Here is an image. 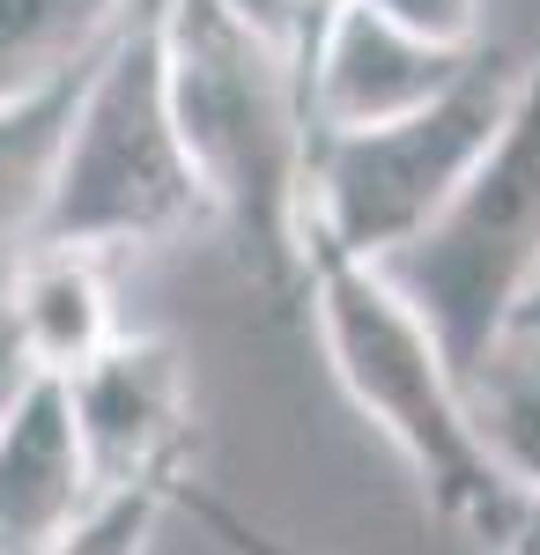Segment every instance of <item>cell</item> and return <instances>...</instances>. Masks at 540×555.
Instances as JSON below:
<instances>
[{
    "label": "cell",
    "mask_w": 540,
    "mask_h": 555,
    "mask_svg": "<svg viewBox=\"0 0 540 555\" xmlns=\"http://www.w3.org/2000/svg\"><path fill=\"white\" fill-rule=\"evenodd\" d=\"M304 311H311V334L326 348L333 385L393 444L415 496L466 548L497 555L526 489L481 444V423L466 408V378L437 348V334L422 326V311L393 289L385 267H356V259L333 253L304 259Z\"/></svg>",
    "instance_id": "cell-1"
},
{
    "label": "cell",
    "mask_w": 540,
    "mask_h": 555,
    "mask_svg": "<svg viewBox=\"0 0 540 555\" xmlns=\"http://www.w3.org/2000/svg\"><path fill=\"white\" fill-rule=\"evenodd\" d=\"M170 104L208 185L215 230L237 259L304 304V193H311V112L282 44L245 30L222 0H164Z\"/></svg>",
    "instance_id": "cell-2"
},
{
    "label": "cell",
    "mask_w": 540,
    "mask_h": 555,
    "mask_svg": "<svg viewBox=\"0 0 540 555\" xmlns=\"http://www.w3.org/2000/svg\"><path fill=\"white\" fill-rule=\"evenodd\" d=\"M193 230H215V208L170 104L164 0H133L104 52L89 60L44 208L23 245L119 259L178 245Z\"/></svg>",
    "instance_id": "cell-3"
},
{
    "label": "cell",
    "mask_w": 540,
    "mask_h": 555,
    "mask_svg": "<svg viewBox=\"0 0 540 555\" xmlns=\"http://www.w3.org/2000/svg\"><path fill=\"white\" fill-rule=\"evenodd\" d=\"M518 82H526V60L481 38V52L429 104L385 127L319 133L311 193H304V259L333 253L356 267H393L489 156L497 127L518 104Z\"/></svg>",
    "instance_id": "cell-4"
},
{
    "label": "cell",
    "mask_w": 540,
    "mask_h": 555,
    "mask_svg": "<svg viewBox=\"0 0 540 555\" xmlns=\"http://www.w3.org/2000/svg\"><path fill=\"white\" fill-rule=\"evenodd\" d=\"M385 274L422 311L459 378H474L481 356L511 334V319L540 289V52L526 60L518 104L459 201Z\"/></svg>",
    "instance_id": "cell-5"
},
{
    "label": "cell",
    "mask_w": 540,
    "mask_h": 555,
    "mask_svg": "<svg viewBox=\"0 0 540 555\" xmlns=\"http://www.w3.org/2000/svg\"><path fill=\"white\" fill-rule=\"evenodd\" d=\"M60 385H67V415H75L97 496L193 474V392H185L178 341L126 326L89 371H75Z\"/></svg>",
    "instance_id": "cell-6"
},
{
    "label": "cell",
    "mask_w": 540,
    "mask_h": 555,
    "mask_svg": "<svg viewBox=\"0 0 540 555\" xmlns=\"http://www.w3.org/2000/svg\"><path fill=\"white\" fill-rule=\"evenodd\" d=\"M474 52H481V44H474ZM474 52H437V44L393 30L385 15H371L363 0H340L326 15V30L304 44V60H296L304 112H311V141H319V133L385 127V119L429 104Z\"/></svg>",
    "instance_id": "cell-7"
},
{
    "label": "cell",
    "mask_w": 540,
    "mask_h": 555,
    "mask_svg": "<svg viewBox=\"0 0 540 555\" xmlns=\"http://www.w3.org/2000/svg\"><path fill=\"white\" fill-rule=\"evenodd\" d=\"M0 319L30 378H75L119 341V297H112V259L23 245L0 267Z\"/></svg>",
    "instance_id": "cell-8"
},
{
    "label": "cell",
    "mask_w": 540,
    "mask_h": 555,
    "mask_svg": "<svg viewBox=\"0 0 540 555\" xmlns=\"http://www.w3.org/2000/svg\"><path fill=\"white\" fill-rule=\"evenodd\" d=\"M97 504L67 385L30 378L0 415V555H44Z\"/></svg>",
    "instance_id": "cell-9"
},
{
    "label": "cell",
    "mask_w": 540,
    "mask_h": 555,
    "mask_svg": "<svg viewBox=\"0 0 540 555\" xmlns=\"http://www.w3.org/2000/svg\"><path fill=\"white\" fill-rule=\"evenodd\" d=\"M82 75L89 67L0 96V259L23 253V237H30V222L44 208V185H52V164H60V141H67V119H75Z\"/></svg>",
    "instance_id": "cell-10"
},
{
    "label": "cell",
    "mask_w": 540,
    "mask_h": 555,
    "mask_svg": "<svg viewBox=\"0 0 540 555\" xmlns=\"http://www.w3.org/2000/svg\"><path fill=\"white\" fill-rule=\"evenodd\" d=\"M133 0H0V96L89 67Z\"/></svg>",
    "instance_id": "cell-11"
},
{
    "label": "cell",
    "mask_w": 540,
    "mask_h": 555,
    "mask_svg": "<svg viewBox=\"0 0 540 555\" xmlns=\"http://www.w3.org/2000/svg\"><path fill=\"white\" fill-rule=\"evenodd\" d=\"M466 408L497 467L540 496V334H503L466 378Z\"/></svg>",
    "instance_id": "cell-12"
},
{
    "label": "cell",
    "mask_w": 540,
    "mask_h": 555,
    "mask_svg": "<svg viewBox=\"0 0 540 555\" xmlns=\"http://www.w3.org/2000/svg\"><path fill=\"white\" fill-rule=\"evenodd\" d=\"M193 481V474H185ZM185 481H141V489H104L97 504H89L60 541L44 555H149L156 548V526L170 518L178 504V489Z\"/></svg>",
    "instance_id": "cell-13"
},
{
    "label": "cell",
    "mask_w": 540,
    "mask_h": 555,
    "mask_svg": "<svg viewBox=\"0 0 540 555\" xmlns=\"http://www.w3.org/2000/svg\"><path fill=\"white\" fill-rule=\"evenodd\" d=\"M170 512L201 518V526H208V533H215V541H222V548H230V555H304V548H290L282 533H267V526H252L245 512H230V504H222L215 489H201V481H185Z\"/></svg>",
    "instance_id": "cell-14"
},
{
    "label": "cell",
    "mask_w": 540,
    "mask_h": 555,
    "mask_svg": "<svg viewBox=\"0 0 540 555\" xmlns=\"http://www.w3.org/2000/svg\"><path fill=\"white\" fill-rule=\"evenodd\" d=\"M497 555H540V496L526 489V504H518V518H511V533L497 541Z\"/></svg>",
    "instance_id": "cell-15"
},
{
    "label": "cell",
    "mask_w": 540,
    "mask_h": 555,
    "mask_svg": "<svg viewBox=\"0 0 540 555\" xmlns=\"http://www.w3.org/2000/svg\"><path fill=\"white\" fill-rule=\"evenodd\" d=\"M23 385H30V371H23V356H15V341H8V319H0V415L15 408Z\"/></svg>",
    "instance_id": "cell-16"
},
{
    "label": "cell",
    "mask_w": 540,
    "mask_h": 555,
    "mask_svg": "<svg viewBox=\"0 0 540 555\" xmlns=\"http://www.w3.org/2000/svg\"><path fill=\"white\" fill-rule=\"evenodd\" d=\"M511 334H540V289H533V297H526V311L511 319Z\"/></svg>",
    "instance_id": "cell-17"
}]
</instances>
